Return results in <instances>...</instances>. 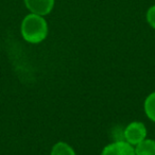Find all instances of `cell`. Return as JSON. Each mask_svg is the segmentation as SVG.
Listing matches in <instances>:
<instances>
[{"label": "cell", "instance_id": "cell-2", "mask_svg": "<svg viewBox=\"0 0 155 155\" xmlns=\"http://www.w3.org/2000/svg\"><path fill=\"white\" fill-rule=\"evenodd\" d=\"M147 129L146 125L139 121L131 122L124 129V140L132 146H136L146 139Z\"/></svg>", "mask_w": 155, "mask_h": 155}, {"label": "cell", "instance_id": "cell-3", "mask_svg": "<svg viewBox=\"0 0 155 155\" xmlns=\"http://www.w3.org/2000/svg\"><path fill=\"white\" fill-rule=\"evenodd\" d=\"M101 155H135V149L125 140H119L107 144Z\"/></svg>", "mask_w": 155, "mask_h": 155}, {"label": "cell", "instance_id": "cell-8", "mask_svg": "<svg viewBox=\"0 0 155 155\" xmlns=\"http://www.w3.org/2000/svg\"><path fill=\"white\" fill-rule=\"evenodd\" d=\"M147 20L152 28L155 29V5L151 7L147 12Z\"/></svg>", "mask_w": 155, "mask_h": 155}, {"label": "cell", "instance_id": "cell-7", "mask_svg": "<svg viewBox=\"0 0 155 155\" xmlns=\"http://www.w3.org/2000/svg\"><path fill=\"white\" fill-rule=\"evenodd\" d=\"M144 112L147 116L155 122V93H152L147 97L144 101Z\"/></svg>", "mask_w": 155, "mask_h": 155}, {"label": "cell", "instance_id": "cell-1", "mask_svg": "<svg viewBox=\"0 0 155 155\" xmlns=\"http://www.w3.org/2000/svg\"><path fill=\"white\" fill-rule=\"evenodd\" d=\"M21 34L25 41L31 44H38L46 38L48 26L43 16L29 14L24 18L21 24Z\"/></svg>", "mask_w": 155, "mask_h": 155}, {"label": "cell", "instance_id": "cell-6", "mask_svg": "<svg viewBox=\"0 0 155 155\" xmlns=\"http://www.w3.org/2000/svg\"><path fill=\"white\" fill-rule=\"evenodd\" d=\"M51 155H75V152L66 142H58L52 148Z\"/></svg>", "mask_w": 155, "mask_h": 155}, {"label": "cell", "instance_id": "cell-5", "mask_svg": "<svg viewBox=\"0 0 155 155\" xmlns=\"http://www.w3.org/2000/svg\"><path fill=\"white\" fill-rule=\"evenodd\" d=\"M135 155H155V141L152 139H144L136 144Z\"/></svg>", "mask_w": 155, "mask_h": 155}, {"label": "cell", "instance_id": "cell-4", "mask_svg": "<svg viewBox=\"0 0 155 155\" xmlns=\"http://www.w3.org/2000/svg\"><path fill=\"white\" fill-rule=\"evenodd\" d=\"M25 5L31 13L45 16L52 11L54 0H25Z\"/></svg>", "mask_w": 155, "mask_h": 155}]
</instances>
